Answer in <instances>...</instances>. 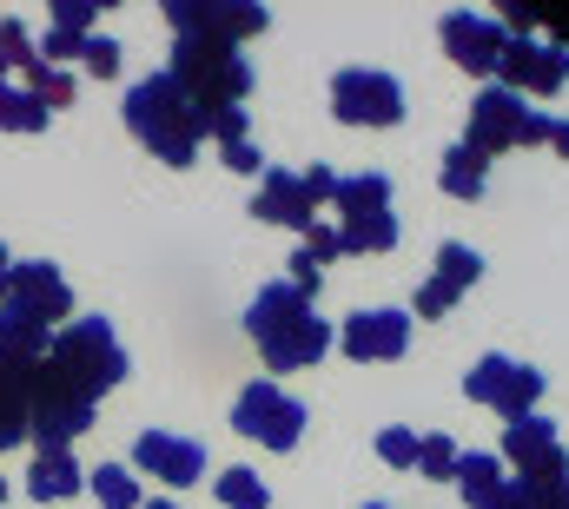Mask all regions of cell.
<instances>
[{"instance_id": "1", "label": "cell", "mask_w": 569, "mask_h": 509, "mask_svg": "<svg viewBox=\"0 0 569 509\" xmlns=\"http://www.w3.org/2000/svg\"><path fill=\"white\" fill-rule=\"evenodd\" d=\"M127 371L133 365H127V351H120V338H113L107 318H67L47 338V358H40V378L53 383L60 397L87 403V410H100V397L113 383H127Z\"/></svg>"}, {"instance_id": "2", "label": "cell", "mask_w": 569, "mask_h": 509, "mask_svg": "<svg viewBox=\"0 0 569 509\" xmlns=\"http://www.w3.org/2000/svg\"><path fill=\"white\" fill-rule=\"evenodd\" d=\"M246 338L259 345L266 371H305L331 351V325L311 311L305 291H291L284 278H272L252 305H246Z\"/></svg>"}, {"instance_id": "3", "label": "cell", "mask_w": 569, "mask_h": 509, "mask_svg": "<svg viewBox=\"0 0 569 509\" xmlns=\"http://www.w3.org/2000/svg\"><path fill=\"white\" fill-rule=\"evenodd\" d=\"M120 113H127V132L140 139L152 159H166V166H192V152L206 146V132H199V107H192L166 73L133 80L127 100H120Z\"/></svg>"}, {"instance_id": "4", "label": "cell", "mask_w": 569, "mask_h": 509, "mask_svg": "<svg viewBox=\"0 0 569 509\" xmlns=\"http://www.w3.org/2000/svg\"><path fill=\"white\" fill-rule=\"evenodd\" d=\"M166 80H172L199 113H212V107H239V100L252 93V67H246V53H239V47H219V40H172V67H166Z\"/></svg>"}, {"instance_id": "5", "label": "cell", "mask_w": 569, "mask_h": 509, "mask_svg": "<svg viewBox=\"0 0 569 509\" xmlns=\"http://www.w3.org/2000/svg\"><path fill=\"white\" fill-rule=\"evenodd\" d=\"M550 139V113L543 107H530V100H517V93H503V87H483L477 100H470V132H463V146L477 152V159H497V152H510V146H543Z\"/></svg>"}, {"instance_id": "6", "label": "cell", "mask_w": 569, "mask_h": 509, "mask_svg": "<svg viewBox=\"0 0 569 509\" xmlns=\"http://www.w3.org/2000/svg\"><path fill=\"white\" fill-rule=\"evenodd\" d=\"M166 27L172 40H219V47H239L252 33L272 27V13L259 0H166Z\"/></svg>"}, {"instance_id": "7", "label": "cell", "mask_w": 569, "mask_h": 509, "mask_svg": "<svg viewBox=\"0 0 569 509\" xmlns=\"http://www.w3.org/2000/svg\"><path fill=\"white\" fill-rule=\"evenodd\" d=\"M232 430H246V437L266 443V450H291V443L305 437V403L284 397V383L252 378L232 397Z\"/></svg>"}, {"instance_id": "8", "label": "cell", "mask_w": 569, "mask_h": 509, "mask_svg": "<svg viewBox=\"0 0 569 509\" xmlns=\"http://www.w3.org/2000/svg\"><path fill=\"white\" fill-rule=\"evenodd\" d=\"M331 113L345 127H398L405 120V87L378 67H338L331 73Z\"/></svg>"}, {"instance_id": "9", "label": "cell", "mask_w": 569, "mask_h": 509, "mask_svg": "<svg viewBox=\"0 0 569 509\" xmlns=\"http://www.w3.org/2000/svg\"><path fill=\"white\" fill-rule=\"evenodd\" d=\"M0 311H7V318H27V325H40V331H53V325L73 318V291H67V278H60V265H47V258H20V265L7 271V298H0Z\"/></svg>"}, {"instance_id": "10", "label": "cell", "mask_w": 569, "mask_h": 509, "mask_svg": "<svg viewBox=\"0 0 569 509\" xmlns=\"http://www.w3.org/2000/svg\"><path fill=\"white\" fill-rule=\"evenodd\" d=\"M569 80V47L563 40H537V33H510V47H503V60H497V80L490 87H503V93H517V100H530V93H557Z\"/></svg>"}, {"instance_id": "11", "label": "cell", "mask_w": 569, "mask_h": 509, "mask_svg": "<svg viewBox=\"0 0 569 509\" xmlns=\"http://www.w3.org/2000/svg\"><path fill=\"white\" fill-rule=\"evenodd\" d=\"M463 397L517 423V417L537 410V397H543V371H537V365H517V358H477V371L463 378Z\"/></svg>"}, {"instance_id": "12", "label": "cell", "mask_w": 569, "mask_h": 509, "mask_svg": "<svg viewBox=\"0 0 569 509\" xmlns=\"http://www.w3.org/2000/svg\"><path fill=\"white\" fill-rule=\"evenodd\" d=\"M437 40H443V53H450L463 73L497 80V60H503V47H510V27L490 20V13H470V7H450V13L437 20Z\"/></svg>"}, {"instance_id": "13", "label": "cell", "mask_w": 569, "mask_h": 509, "mask_svg": "<svg viewBox=\"0 0 569 509\" xmlns=\"http://www.w3.org/2000/svg\"><path fill=\"white\" fill-rule=\"evenodd\" d=\"M405 345H411L405 311H351L338 325V351L358 358V365H391V358H405Z\"/></svg>"}, {"instance_id": "14", "label": "cell", "mask_w": 569, "mask_h": 509, "mask_svg": "<svg viewBox=\"0 0 569 509\" xmlns=\"http://www.w3.org/2000/svg\"><path fill=\"white\" fill-rule=\"evenodd\" d=\"M80 430H93V410L73 403V397H60L47 378H33V397H27V437H33V450H73Z\"/></svg>"}, {"instance_id": "15", "label": "cell", "mask_w": 569, "mask_h": 509, "mask_svg": "<svg viewBox=\"0 0 569 509\" xmlns=\"http://www.w3.org/2000/svg\"><path fill=\"white\" fill-rule=\"evenodd\" d=\"M437 271H430L425 285H418V318H443V311H457V298L483 278V252L477 246H437V258H430Z\"/></svg>"}, {"instance_id": "16", "label": "cell", "mask_w": 569, "mask_h": 509, "mask_svg": "<svg viewBox=\"0 0 569 509\" xmlns=\"http://www.w3.org/2000/svg\"><path fill=\"white\" fill-rule=\"evenodd\" d=\"M252 219H266V226H291V232H311V226H318V199H311L305 172L266 166V172H259V199H252Z\"/></svg>"}, {"instance_id": "17", "label": "cell", "mask_w": 569, "mask_h": 509, "mask_svg": "<svg viewBox=\"0 0 569 509\" xmlns=\"http://www.w3.org/2000/svg\"><path fill=\"white\" fill-rule=\"evenodd\" d=\"M133 463H140L146 477L172 483V490H186V483L206 477V450L192 437H172V430H140L133 437Z\"/></svg>"}, {"instance_id": "18", "label": "cell", "mask_w": 569, "mask_h": 509, "mask_svg": "<svg viewBox=\"0 0 569 509\" xmlns=\"http://www.w3.org/2000/svg\"><path fill=\"white\" fill-rule=\"evenodd\" d=\"M87 490V470L73 463V450H33L27 463V497L33 503H73Z\"/></svg>"}, {"instance_id": "19", "label": "cell", "mask_w": 569, "mask_h": 509, "mask_svg": "<svg viewBox=\"0 0 569 509\" xmlns=\"http://www.w3.org/2000/svg\"><path fill=\"white\" fill-rule=\"evenodd\" d=\"M557 450H563V443H557V423H550V417H537V410H530V417H517V423L503 430V463H510L517 477L543 470Z\"/></svg>"}, {"instance_id": "20", "label": "cell", "mask_w": 569, "mask_h": 509, "mask_svg": "<svg viewBox=\"0 0 569 509\" xmlns=\"http://www.w3.org/2000/svg\"><path fill=\"white\" fill-rule=\"evenodd\" d=\"M40 365H0V450L27 437V397H33Z\"/></svg>"}, {"instance_id": "21", "label": "cell", "mask_w": 569, "mask_h": 509, "mask_svg": "<svg viewBox=\"0 0 569 509\" xmlns=\"http://www.w3.org/2000/svg\"><path fill=\"white\" fill-rule=\"evenodd\" d=\"M483 179H490V159H477L463 139L443 146V159H437V186H443L450 199H483Z\"/></svg>"}, {"instance_id": "22", "label": "cell", "mask_w": 569, "mask_h": 509, "mask_svg": "<svg viewBox=\"0 0 569 509\" xmlns=\"http://www.w3.org/2000/svg\"><path fill=\"white\" fill-rule=\"evenodd\" d=\"M338 219H365V212H391V179L385 172H345L331 192Z\"/></svg>"}, {"instance_id": "23", "label": "cell", "mask_w": 569, "mask_h": 509, "mask_svg": "<svg viewBox=\"0 0 569 509\" xmlns=\"http://www.w3.org/2000/svg\"><path fill=\"white\" fill-rule=\"evenodd\" d=\"M450 483L463 490V503L477 509V503H490L510 477H503V463L490 457V450H457V470H450Z\"/></svg>"}, {"instance_id": "24", "label": "cell", "mask_w": 569, "mask_h": 509, "mask_svg": "<svg viewBox=\"0 0 569 509\" xmlns=\"http://www.w3.org/2000/svg\"><path fill=\"white\" fill-rule=\"evenodd\" d=\"M47 338H53V331H40V325L0 311V365H40V358H47Z\"/></svg>"}, {"instance_id": "25", "label": "cell", "mask_w": 569, "mask_h": 509, "mask_svg": "<svg viewBox=\"0 0 569 509\" xmlns=\"http://www.w3.org/2000/svg\"><path fill=\"white\" fill-rule=\"evenodd\" d=\"M87 490L100 497V509H140V477H127V463L87 470Z\"/></svg>"}, {"instance_id": "26", "label": "cell", "mask_w": 569, "mask_h": 509, "mask_svg": "<svg viewBox=\"0 0 569 509\" xmlns=\"http://www.w3.org/2000/svg\"><path fill=\"white\" fill-rule=\"evenodd\" d=\"M53 120L27 87H13V80H0V132H40Z\"/></svg>"}, {"instance_id": "27", "label": "cell", "mask_w": 569, "mask_h": 509, "mask_svg": "<svg viewBox=\"0 0 569 509\" xmlns=\"http://www.w3.org/2000/svg\"><path fill=\"white\" fill-rule=\"evenodd\" d=\"M212 490H219V503H226V509H272L266 477H259V470H246V463H232V470H226Z\"/></svg>"}, {"instance_id": "28", "label": "cell", "mask_w": 569, "mask_h": 509, "mask_svg": "<svg viewBox=\"0 0 569 509\" xmlns=\"http://www.w3.org/2000/svg\"><path fill=\"white\" fill-rule=\"evenodd\" d=\"M27 93H33L47 113H60V107H73V73H67V67L33 60V67H27Z\"/></svg>"}, {"instance_id": "29", "label": "cell", "mask_w": 569, "mask_h": 509, "mask_svg": "<svg viewBox=\"0 0 569 509\" xmlns=\"http://www.w3.org/2000/svg\"><path fill=\"white\" fill-rule=\"evenodd\" d=\"M33 60H40V53H33V33H27V27H20V20H0V80H7V73H13V67H20V73H27V67H33Z\"/></svg>"}, {"instance_id": "30", "label": "cell", "mask_w": 569, "mask_h": 509, "mask_svg": "<svg viewBox=\"0 0 569 509\" xmlns=\"http://www.w3.org/2000/svg\"><path fill=\"white\" fill-rule=\"evenodd\" d=\"M378 457H385L391 470H418V430H405V423L378 430Z\"/></svg>"}, {"instance_id": "31", "label": "cell", "mask_w": 569, "mask_h": 509, "mask_svg": "<svg viewBox=\"0 0 569 509\" xmlns=\"http://www.w3.org/2000/svg\"><path fill=\"white\" fill-rule=\"evenodd\" d=\"M450 470H457V443H450V437H418V477L443 483Z\"/></svg>"}, {"instance_id": "32", "label": "cell", "mask_w": 569, "mask_h": 509, "mask_svg": "<svg viewBox=\"0 0 569 509\" xmlns=\"http://www.w3.org/2000/svg\"><path fill=\"white\" fill-rule=\"evenodd\" d=\"M80 60H87V73H93V80H113V73H120V40H107V33H87Z\"/></svg>"}, {"instance_id": "33", "label": "cell", "mask_w": 569, "mask_h": 509, "mask_svg": "<svg viewBox=\"0 0 569 509\" xmlns=\"http://www.w3.org/2000/svg\"><path fill=\"white\" fill-rule=\"evenodd\" d=\"M523 509H569V483H530V477H510Z\"/></svg>"}, {"instance_id": "34", "label": "cell", "mask_w": 569, "mask_h": 509, "mask_svg": "<svg viewBox=\"0 0 569 509\" xmlns=\"http://www.w3.org/2000/svg\"><path fill=\"white\" fill-rule=\"evenodd\" d=\"M93 13H100V0H53V27L60 33H93Z\"/></svg>"}, {"instance_id": "35", "label": "cell", "mask_w": 569, "mask_h": 509, "mask_svg": "<svg viewBox=\"0 0 569 509\" xmlns=\"http://www.w3.org/2000/svg\"><path fill=\"white\" fill-rule=\"evenodd\" d=\"M305 252H311V265H318V271H325V265H338V258H345L338 226H311V232H305Z\"/></svg>"}, {"instance_id": "36", "label": "cell", "mask_w": 569, "mask_h": 509, "mask_svg": "<svg viewBox=\"0 0 569 509\" xmlns=\"http://www.w3.org/2000/svg\"><path fill=\"white\" fill-rule=\"evenodd\" d=\"M80 47H87V33H60V27H53V33H47V40H40L33 53H40V60L53 67V60H80Z\"/></svg>"}, {"instance_id": "37", "label": "cell", "mask_w": 569, "mask_h": 509, "mask_svg": "<svg viewBox=\"0 0 569 509\" xmlns=\"http://www.w3.org/2000/svg\"><path fill=\"white\" fill-rule=\"evenodd\" d=\"M219 159H226L232 172H266V152H259L252 139H232V146H219Z\"/></svg>"}, {"instance_id": "38", "label": "cell", "mask_w": 569, "mask_h": 509, "mask_svg": "<svg viewBox=\"0 0 569 509\" xmlns=\"http://www.w3.org/2000/svg\"><path fill=\"white\" fill-rule=\"evenodd\" d=\"M305 186H311V199H318V206H331V192H338V172H331V166H305Z\"/></svg>"}, {"instance_id": "39", "label": "cell", "mask_w": 569, "mask_h": 509, "mask_svg": "<svg viewBox=\"0 0 569 509\" xmlns=\"http://www.w3.org/2000/svg\"><path fill=\"white\" fill-rule=\"evenodd\" d=\"M543 146H550L557 159H569V120H557V113H550V139H543Z\"/></svg>"}, {"instance_id": "40", "label": "cell", "mask_w": 569, "mask_h": 509, "mask_svg": "<svg viewBox=\"0 0 569 509\" xmlns=\"http://www.w3.org/2000/svg\"><path fill=\"white\" fill-rule=\"evenodd\" d=\"M477 509H523V497H517V483H503V490H497L490 503H477Z\"/></svg>"}, {"instance_id": "41", "label": "cell", "mask_w": 569, "mask_h": 509, "mask_svg": "<svg viewBox=\"0 0 569 509\" xmlns=\"http://www.w3.org/2000/svg\"><path fill=\"white\" fill-rule=\"evenodd\" d=\"M7 271H13V258H7V246H0V298H7Z\"/></svg>"}, {"instance_id": "42", "label": "cell", "mask_w": 569, "mask_h": 509, "mask_svg": "<svg viewBox=\"0 0 569 509\" xmlns=\"http://www.w3.org/2000/svg\"><path fill=\"white\" fill-rule=\"evenodd\" d=\"M140 509H179V503H140Z\"/></svg>"}, {"instance_id": "43", "label": "cell", "mask_w": 569, "mask_h": 509, "mask_svg": "<svg viewBox=\"0 0 569 509\" xmlns=\"http://www.w3.org/2000/svg\"><path fill=\"white\" fill-rule=\"evenodd\" d=\"M365 509H391V503H365Z\"/></svg>"}, {"instance_id": "44", "label": "cell", "mask_w": 569, "mask_h": 509, "mask_svg": "<svg viewBox=\"0 0 569 509\" xmlns=\"http://www.w3.org/2000/svg\"><path fill=\"white\" fill-rule=\"evenodd\" d=\"M0 503H7V483H0Z\"/></svg>"}]
</instances>
